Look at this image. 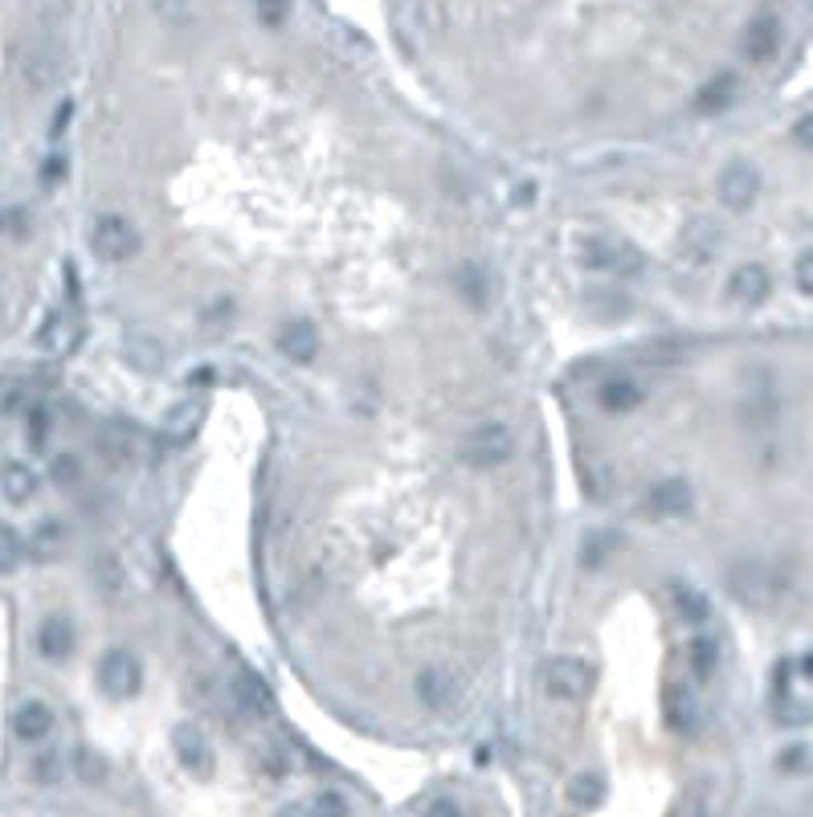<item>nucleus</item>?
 <instances>
[{
	"label": "nucleus",
	"instance_id": "f257e3e1",
	"mask_svg": "<svg viewBox=\"0 0 813 817\" xmlns=\"http://www.w3.org/2000/svg\"><path fill=\"white\" fill-rule=\"evenodd\" d=\"M511 454H515V433H511L503 421H482V426H475L467 438L458 442V458L475 470L503 467Z\"/></svg>",
	"mask_w": 813,
	"mask_h": 817
},
{
	"label": "nucleus",
	"instance_id": "f03ea898",
	"mask_svg": "<svg viewBox=\"0 0 813 817\" xmlns=\"http://www.w3.org/2000/svg\"><path fill=\"white\" fill-rule=\"evenodd\" d=\"M581 262L588 270H601V274H638L646 266V258L634 242L626 238H614V233H593L581 242Z\"/></svg>",
	"mask_w": 813,
	"mask_h": 817
},
{
	"label": "nucleus",
	"instance_id": "7ed1b4c3",
	"mask_svg": "<svg viewBox=\"0 0 813 817\" xmlns=\"http://www.w3.org/2000/svg\"><path fill=\"white\" fill-rule=\"evenodd\" d=\"M91 250H94V258H98V262L119 266V262L135 258V250H139V233H135V226L127 221V217L107 213V217H98V221H94Z\"/></svg>",
	"mask_w": 813,
	"mask_h": 817
},
{
	"label": "nucleus",
	"instance_id": "20e7f679",
	"mask_svg": "<svg viewBox=\"0 0 813 817\" xmlns=\"http://www.w3.org/2000/svg\"><path fill=\"white\" fill-rule=\"evenodd\" d=\"M544 691L552 699H564V703H581L593 691V667L573 654L552 658L544 667Z\"/></svg>",
	"mask_w": 813,
	"mask_h": 817
},
{
	"label": "nucleus",
	"instance_id": "39448f33",
	"mask_svg": "<svg viewBox=\"0 0 813 817\" xmlns=\"http://www.w3.org/2000/svg\"><path fill=\"white\" fill-rule=\"evenodd\" d=\"M144 683V667H139V658L132 650H107V654L98 658V687H103V695L107 699H132Z\"/></svg>",
	"mask_w": 813,
	"mask_h": 817
},
{
	"label": "nucleus",
	"instance_id": "423d86ee",
	"mask_svg": "<svg viewBox=\"0 0 813 817\" xmlns=\"http://www.w3.org/2000/svg\"><path fill=\"white\" fill-rule=\"evenodd\" d=\"M173 752L180 768L192 773V777H213L217 768V752H213V740L205 736V727L200 724H176L173 727Z\"/></svg>",
	"mask_w": 813,
	"mask_h": 817
},
{
	"label": "nucleus",
	"instance_id": "0eeeda50",
	"mask_svg": "<svg viewBox=\"0 0 813 817\" xmlns=\"http://www.w3.org/2000/svg\"><path fill=\"white\" fill-rule=\"evenodd\" d=\"M781 38H785L781 21H776L773 13H757L744 25V33H740V54H744L748 62L764 66V62H773V57H776V50H781Z\"/></svg>",
	"mask_w": 813,
	"mask_h": 817
},
{
	"label": "nucleus",
	"instance_id": "6e6552de",
	"mask_svg": "<svg viewBox=\"0 0 813 817\" xmlns=\"http://www.w3.org/2000/svg\"><path fill=\"white\" fill-rule=\"evenodd\" d=\"M769 295H773V274L760 266V262H740L728 274V298L740 303V307H760Z\"/></svg>",
	"mask_w": 813,
	"mask_h": 817
},
{
	"label": "nucleus",
	"instance_id": "1a4fd4ad",
	"mask_svg": "<svg viewBox=\"0 0 813 817\" xmlns=\"http://www.w3.org/2000/svg\"><path fill=\"white\" fill-rule=\"evenodd\" d=\"M716 188H720V201L728 205L732 213H744L748 205L757 201V192H760V172L752 168V164L736 160V164H728V168L720 172V185H716Z\"/></svg>",
	"mask_w": 813,
	"mask_h": 817
},
{
	"label": "nucleus",
	"instance_id": "9d476101",
	"mask_svg": "<svg viewBox=\"0 0 813 817\" xmlns=\"http://www.w3.org/2000/svg\"><path fill=\"white\" fill-rule=\"evenodd\" d=\"M691 503H695V491L687 479H663L646 495V515H654V520H679V515L691 511Z\"/></svg>",
	"mask_w": 813,
	"mask_h": 817
},
{
	"label": "nucleus",
	"instance_id": "9b49d317",
	"mask_svg": "<svg viewBox=\"0 0 813 817\" xmlns=\"http://www.w3.org/2000/svg\"><path fill=\"white\" fill-rule=\"evenodd\" d=\"M417 695L426 703L429 711H450L458 699H462V683H458V674L446 667H426L417 674Z\"/></svg>",
	"mask_w": 813,
	"mask_h": 817
},
{
	"label": "nucleus",
	"instance_id": "f8f14e48",
	"mask_svg": "<svg viewBox=\"0 0 813 817\" xmlns=\"http://www.w3.org/2000/svg\"><path fill=\"white\" fill-rule=\"evenodd\" d=\"M200 421H205V401H200V397H185V401L173 405V409L164 413V426H160L164 442L188 446L200 433Z\"/></svg>",
	"mask_w": 813,
	"mask_h": 817
},
{
	"label": "nucleus",
	"instance_id": "ddd939ff",
	"mask_svg": "<svg viewBox=\"0 0 813 817\" xmlns=\"http://www.w3.org/2000/svg\"><path fill=\"white\" fill-rule=\"evenodd\" d=\"M74 621L62 614L45 617L38 626V654L45 658V662H66L70 654H74Z\"/></svg>",
	"mask_w": 813,
	"mask_h": 817
},
{
	"label": "nucleus",
	"instance_id": "4468645a",
	"mask_svg": "<svg viewBox=\"0 0 813 817\" xmlns=\"http://www.w3.org/2000/svg\"><path fill=\"white\" fill-rule=\"evenodd\" d=\"M229 695H233V703H238L241 715H250V720H267V715H270V687L262 683L253 670L241 667L238 674H233Z\"/></svg>",
	"mask_w": 813,
	"mask_h": 817
},
{
	"label": "nucleus",
	"instance_id": "2eb2a0df",
	"mask_svg": "<svg viewBox=\"0 0 813 817\" xmlns=\"http://www.w3.org/2000/svg\"><path fill=\"white\" fill-rule=\"evenodd\" d=\"M54 732V711L50 703H41V699H25V703H17L13 711V736L25 740V744H38Z\"/></svg>",
	"mask_w": 813,
	"mask_h": 817
},
{
	"label": "nucleus",
	"instance_id": "dca6fc26",
	"mask_svg": "<svg viewBox=\"0 0 813 817\" xmlns=\"http://www.w3.org/2000/svg\"><path fill=\"white\" fill-rule=\"evenodd\" d=\"M279 352L291 364H311L315 356H320V332H315L308 320L286 323V327L279 332Z\"/></svg>",
	"mask_w": 813,
	"mask_h": 817
},
{
	"label": "nucleus",
	"instance_id": "f3484780",
	"mask_svg": "<svg viewBox=\"0 0 813 817\" xmlns=\"http://www.w3.org/2000/svg\"><path fill=\"white\" fill-rule=\"evenodd\" d=\"M642 385L638 380H629V376H609V380H601L597 389V405L605 413H629V409H638L642 405Z\"/></svg>",
	"mask_w": 813,
	"mask_h": 817
},
{
	"label": "nucleus",
	"instance_id": "a211bd4d",
	"mask_svg": "<svg viewBox=\"0 0 813 817\" xmlns=\"http://www.w3.org/2000/svg\"><path fill=\"white\" fill-rule=\"evenodd\" d=\"M38 486H41V479L33 474V467H25V462H4V467H0V491H4V499L17 503V507L38 495Z\"/></svg>",
	"mask_w": 813,
	"mask_h": 817
},
{
	"label": "nucleus",
	"instance_id": "6ab92c4d",
	"mask_svg": "<svg viewBox=\"0 0 813 817\" xmlns=\"http://www.w3.org/2000/svg\"><path fill=\"white\" fill-rule=\"evenodd\" d=\"M732 94H736V74H716V78H707L703 86H699L695 111H699V115H716V111H723L732 103Z\"/></svg>",
	"mask_w": 813,
	"mask_h": 817
},
{
	"label": "nucleus",
	"instance_id": "aec40b11",
	"mask_svg": "<svg viewBox=\"0 0 813 817\" xmlns=\"http://www.w3.org/2000/svg\"><path fill=\"white\" fill-rule=\"evenodd\" d=\"M675 605H679V617L687 621V626H703L707 617H711L707 593L695 589V585H679V589H675Z\"/></svg>",
	"mask_w": 813,
	"mask_h": 817
},
{
	"label": "nucleus",
	"instance_id": "412c9836",
	"mask_svg": "<svg viewBox=\"0 0 813 817\" xmlns=\"http://www.w3.org/2000/svg\"><path fill=\"white\" fill-rule=\"evenodd\" d=\"M62 544H66V532H62V523L45 520V523H38V532H33V540H29V552H33L38 561H54L58 552H62Z\"/></svg>",
	"mask_w": 813,
	"mask_h": 817
},
{
	"label": "nucleus",
	"instance_id": "4be33fe9",
	"mask_svg": "<svg viewBox=\"0 0 813 817\" xmlns=\"http://www.w3.org/2000/svg\"><path fill=\"white\" fill-rule=\"evenodd\" d=\"M38 348H45V352L70 348V320L62 311H50V315H45V323H41V332H38Z\"/></svg>",
	"mask_w": 813,
	"mask_h": 817
},
{
	"label": "nucleus",
	"instance_id": "5701e85b",
	"mask_svg": "<svg viewBox=\"0 0 813 817\" xmlns=\"http://www.w3.org/2000/svg\"><path fill=\"white\" fill-rule=\"evenodd\" d=\"M62 773H66V761H62V752H54V748L38 752L33 764H29V777L38 781V785H58Z\"/></svg>",
	"mask_w": 813,
	"mask_h": 817
},
{
	"label": "nucleus",
	"instance_id": "b1692460",
	"mask_svg": "<svg viewBox=\"0 0 813 817\" xmlns=\"http://www.w3.org/2000/svg\"><path fill=\"white\" fill-rule=\"evenodd\" d=\"M601 797H605V781H601L597 773H581V777H573V785H569V802L581 805V809H593Z\"/></svg>",
	"mask_w": 813,
	"mask_h": 817
},
{
	"label": "nucleus",
	"instance_id": "393cba45",
	"mask_svg": "<svg viewBox=\"0 0 813 817\" xmlns=\"http://www.w3.org/2000/svg\"><path fill=\"white\" fill-rule=\"evenodd\" d=\"M716 662H720V646H716V638H691L695 679H711V674H716Z\"/></svg>",
	"mask_w": 813,
	"mask_h": 817
},
{
	"label": "nucleus",
	"instance_id": "a878e982",
	"mask_svg": "<svg viewBox=\"0 0 813 817\" xmlns=\"http://www.w3.org/2000/svg\"><path fill=\"white\" fill-rule=\"evenodd\" d=\"M667 720L679 727V732H691L695 727V703L682 687H670L667 691Z\"/></svg>",
	"mask_w": 813,
	"mask_h": 817
},
{
	"label": "nucleus",
	"instance_id": "bb28decb",
	"mask_svg": "<svg viewBox=\"0 0 813 817\" xmlns=\"http://www.w3.org/2000/svg\"><path fill=\"white\" fill-rule=\"evenodd\" d=\"M21 556H25V544L17 536V527L13 523H0V573H13Z\"/></svg>",
	"mask_w": 813,
	"mask_h": 817
},
{
	"label": "nucleus",
	"instance_id": "cd10ccee",
	"mask_svg": "<svg viewBox=\"0 0 813 817\" xmlns=\"http://www.w3.org/2000/svg\"><path fill=\"white\" fill-rule=\"evenodd\" d=\"M70 764H74V773H79L86 785H94V781L107 777V761L98 756L94 748H74V756H70Z\"/></svg>",
	"mask_w": 813,
	"mask_h": 817
},
{
	"label": "nucleus",
	"instance_id": "c85d7f7f",
	"mask_svg": "<svg viewBox=\"0 0 813 817\" xmlns=\"http://www.w3.org/2000/svg\"><path fill=\"white\" fill-rule=\"evenodd\" d=\"M711 221H707V217H699V221H695V226H687V250H691V258H699V262H703V258H711V250H716V233H711Z\"/></svg>",
	"mask_w": 813,
	"mask_h": 817
},
{
	"label": "nucleus",
	"instance_id": "c756f323",
	"mask_svg": "<svg viewBox=\"0 0 813 817\" xmlns=\"http://www.w3.org/2000/svg\"><path fill=\"white\" fill-rule=\"evenodd\" d=\"M458 286L467 291V298L475 303V307H482V295H487V286H482V270L475 266V262H467V266L458 270Z\"/></svg>",
	"mask_w": 813,
	"mask_h": 817
},
{
	"label": "nucleus",
	"instance_id": "7c9ffc66",
	"mask_svg": "<svg viewBox=\"0 0 813 817\" xmlns=\"http://www.w3.org/2000/svg\"><path fill=\"white\" fill-rule=\"evenodd\" d=\"M94 576H98V585L115 597L123 585V573H119V564H115V556H98V564H94Z\"/></svg>",
	"mask_w": 813,
	"mask_h": 817
},
{
	"label": "nucleus",
	"instance_id": "2f4dec72",
	"mask_svg": "<svg viewBox=\"0 0 813 817\" xmlns=\"http://www.w3.org/2000/svg\"><path fill=\"white\" fill-rule=\"evenodd\" d=\"M82 479V467H79V458L74 454H62L54 458V483L58 486H74Z\"/></svg>",
	"mask_w": 813,
	"mask_h": 817
},
{
	"label": "nucleus",
	"instance_id": "473e14b6",
	"mask_svg": "<svg viewBox=\"0 0 813 817\" xmlns=\"http://www.w3.org/2000/svg\"><path fill=\"white\" fill-rule=\"evenodd\" d=\"M793 282H798V291L805 298H813V250L798 258V266H793Z\"/></svg>",
	"mask_w": 813,
	"mask_h": 817
},
{
	"label": "nucleus",
	"instance_id": "72a5a7b5",
	"mask_svg": "<svg viewBox=\"0 0 813 817\" xmlns=\"http://www.w3.org/2000/svg\"><path fill=\"white\" fill-rule=\"evenodd\" d=\"M45 433H50V413H45V409H33V413H29V442L33 446H45Z\"/></svg>",
	"mask_w": 813,
	"mask_h": 817
},
{
	"label": "nucleus",
	"instance_id": "f704fd0d",
	"mask_svg": "<svg viewBox=\"0 0 813 817\" xmlns=\"http://www.w3.org/2000/svg\"><path fill=\"white\" fill-rule=\"evenodd\" d=\"M617 548V536H597V540H588V548H585V564H605V552Z\"/></svg>",
	"mask_w": 813,
	"mask_h": 817
},
{
	"label": "nucleus",
	"instance_id": "c9c22d12",
	"mask_svg": "<svg viewBox=\"0 0 813 817\" xmlns=\"http://www.w3.org/2000/svg\"><path fill=\"white\" fill-rule=\"evenodd\" d=\"M286 4H291V0H258V17H262L267 25H279L282 17H286Z\"/></svg>",
	"mask_w": 813,
	"mask_h": 817
},
{
	"label": "nucleus",
	"instance_id": "e433bc0d",
	"mask_svg": "<svg viewBox=\"0 0 813 817\" xmlns=\"http://www.w3.org/2000/svg\"><path fill=\"white\" fill-rule=\"evenodd\" d=\"M793 135H798L801 148H810V151H813V111H810V115H801L798 127H793Z\"/></svg>",
	"mask_w": 813,
	"mask_h": 817
},
{
	"label": "nucleus",
	"instance_id": "4c0bfd02",
	"mask_svg": "<svg viewBox=\"0 0 813 817\" xmlns=\"http://www.w3.org/2000/svg\"><path fill=\"white\" fill-rule=\"evenodd\" d=\"M315 809H320V814H347V802L344 797H335V793H323L320 802H315Z\"/></svg>",
	"mask_w": 813,
	"mask_h": 817
},
{
	"label": "nucleus",
	"instance_id": "58836bf2",
	"mask_svg": "<svg viewBox=\"0 0 813 817\" xmlns=\"http://www.w3.org/2000/svg\"><path fill=\"white\" fill-rule=\"evenodd\" d=\"M70 115H74V103H62V107H58V115H54V123H50V135H54V139H62Z\"/></svg>",
	"mask_w": 813,
	"mask_h": 817
},
{
	"label": "nucleus",
	"instance_id": "ea45409f",
	"mask_svg": "<svg viewBox=\"0 0 813 817\" xmlns=\"http://www.w3.org/2000/svg\"><path fill=\"white\" fill-rule=\"evenodd\" d=\"M426 809L429 814H458V805H450V802H429Z\"/></svg>",
	"mask_w": 813,
	"mask_h": 817
}]
</instances>
